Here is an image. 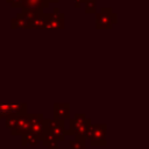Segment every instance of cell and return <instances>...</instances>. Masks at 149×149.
<instances>
[{
	"mask_svg": "<svg viewBox=\"0 0 149 149\" xmlns=\"http://www.w3.org/2000/svg\"><path fill=\"white\" fill-rule=\"evenodd\" d=\"M45 24L44 29H64V17L63 13H44Z\"/></svg>",
	"mask_w": 149,
	"mask_h": 149,
	"instance_id": "5",
	"label": "cell"
},
{
	"mask_svg": "<svg viewBox=\"0 0 149 149\" xmlns=\"http://www.w3.org/2000/svg\"><path fill=\"white\" fill-rule=\"evenodd\" d=\"M52 13H59V8L58 7H54L52 8Z\"/></svg>",
	"mask_w": 149,
	"mask_h": 149,
	"instance_id": "21",
	"label": "cell"
},
{
	"mask_svg": "<svg viewBox=\"0 0 149 149\" xmlns=\"http://www.w3.org/2000/svg\"><path fill=\"white\" fill-rule=\"evenodd\" d=\"M10 28L12 29H29L27 22L24 21L21 13H19L15 17L10 20Z\"/></svg>",
	"mask_w": 149,
	"mask_h": 149,
	"instance_id": "11",
	"label": "cell"
},
{
	"mask_svg": "<svg viewBox=\"0 0 149 149\" xmlns=\"http://www.w3.org/2000/svg\"><path fill=\"white\" fill-rule=\"evenodd\" d=\"M16 119H17V114H9L8 116H6L5 118V126H6V128H8V129H12L13 127H14V125H15V122H16Z\"/></svg>",
	"mask_w": 149,
	"mask_h": 149,
	"instance_id": "17",
	"label": "cell"
},
{
	"mask_svg": "<svg viewBox=\"0 0 149 149\" xmlns=\"http://www.w3.org/2000/svg\"><path fill=\"white\" fill-rule=\"evenodd\" d=\"M69 146L71 149H86V139L84 136L76 135L74 140L69 141Z\"/></svg>",
	"mask_w": 149,
	"mask_h": 149,
	"instance_id": "13",
	"label": "cell"
},
{
	"mask_svg": "<svg viewBox=\"0 0 149 149\" xmlns=\"http://www.w3.org/2000/svg\"><path fill=\"white\" fill-rule=\"evenodd\" d=\"M41 10H33V9H22L20 13L22 14V16H23V19H24V21L27 22V24H28V28L29 29H31L30 28V26H31V23H33V21L36 19V16L38 15V13H40Z\"/></svg>",
	"mask_w": 149,
	"mask_h": 149,
	"instance_id": "12",
	"label": "cell"
},
{
	"mask_svg": "<svg viewBox=\"0 0 149 149\" xmlns=\"http://www.w3.org/2000/svg\"><path fill=\"white\" fill-rule=\"evenodd\" d=\"M118 23V15L109 7H104L100 12L95 13V28L97 29H112Z\"/></svg>",
	"mask_w": 149,
	"mask_h": 149,
	"instance_id": "2",
	"label": "cell"
},
{
	"mask_svg": "<svg viewBox=\"0 0 149 149\" xmlns=\"http://www.w3.org/2000/svg\"><path fill=\"white\" fill-rule=\"evenodd\" d=\"M85 2H86V0H74V7L76 8H80Z\"/></svg>",
	"mask_w": 149,
	"mask_h": 149,
	"instance_id": "19",
	"label": "cell"
},
{
	"mask_svg": "<svg viewBox=\"0 0 149 149\" xmlns=\"http://www.w3.org/2000/svg\"><path fill=\"white\" fill-rule=\"evenodd\" d=\"M30 132V113H21L17 114L16 122L14 127L10 129V135L17 136V135H23Z\"/></svg>",
	"mask_w": 149,
	"mask_h": 149,
	"instance_id": "4",
	"label": "cell"
},
{
	"mask_svg": "<svg viewBox=\"0 0 149 149\" xmlns=\"http://www.w3.org/2000/svg\"><path fill=\"white\" fill-rule=\"evenodd\" d=\"M27 112V104H0V119L9 114H21Z\"/></svg>",
	"mask_w": 149,
	"mask_h": 149,
	"instance_id": "8",
	"label": "cell"
},
{
	"mask_svg": "<svg viewBox=\"0 0 149 149\" xmlns=\"http://www.w3.org/2000/svg\"><path fill=\"white\" fill-rule=\"evenodd\" d=\"M6 2L9 3L12 8H21L22 0H6Z\"/></svg>",
	"mask_w": 149,
	"mask_h": 149,
	"instance_id": "18",
	"label": "cell"
},
{
	"mask_svg": "<svg viewBox=\"0 0 149 149\" xmlns=\"http://www.w3.org/2000/svg\"><path fill=\"white\" fill-rule=\"evenodd\" d=\"M106 133H107L106 125H91L87 134V140L90 141V144L92 147L107 146Z\"/></svg>",
	"mask_w": 149,
	"mask_h": 149,
	"instance_id": "3",
	"label": "cell"
},
{
	"mask_svg": "<svg viewBox=\"0 0 149 149\" xmlns=\"http://www.w3.org/2000/svg\"><path fill=\"white\" fill-rule=\"evenodd\" d=\"M85 5V9L84 12L86 14H95L97 13V0H86Z\"/></svg>",
	"mask_w": 149,
	"mask_h": 149,
	"instance_id": "16",
	"label": "cell"
},
{
	"mask_svg": "<svg viewBox=\"0 0 149 149\" xmlns=\"http://www.w3.org/2000/svg\"><path fill=\"white\" fill-rule=\"evenodd\" d=\"M47 125L51 134L56 137L57 141H64L65 140V128H64V121L57 120V119H45Z\"/></svg>",
	"mask_w": 149,
	"mask_h": 149,
	"instance_id": "7",
	"label": "cell"
},
{
	"mask_svg": "<svg viewBox=\"0 0 149 149\" xmlns=\"http://www.w3.org/2000/svg\"><path fill=\"white\" fill-rule=\"evenodd\" d=\"M48 149H59V146L57 144V142L56 143H51V144L48 146Z\"/></svg>",
	"mask_w": 149,
	"mask_h": 149,
	"instance_id": "20",
	"label": "cell"
},
{
	"mask_svg": "<svg viewBox=\"0 0 149 149\" xmlns=\"http://www.w3.org/2000/svg\"><path fill=\"white\" fill-rule=\"evenodd\" d=\"M54 119L69 120L70 119V104L68 102H55L54 104Z\"/></svg>",
	"mask_w": 149,
	"mask_h": 149,
	"instance_id": "9",
	"label": "cell"
},
{
	"mask_svg": "<svg viewBox=\"0 0 149 149\" xmlns=\"http://www.w3.org/2000/svg\"><path fill=\"white\" fill-rule=\"evenodd\" d=\"M49 2L47 0H22L21 9H33V10H44L48 8Z\"/></svg>",
	"mask_w": 149,
	"mask_h": 149,
	"instance_id": "10",
	"label": "cell"
},
{
	"mask_svg": "<svg viewBox=\"0 0 149 149\" xmlns=\"http://www.w3.org/2000/svg\"><path fill=\"white\" fill-rule=\"evenodd\" d=\"M91 120L86 118L84 113H77L74 114V118L70 119L69 122V129L65 130V136L66 135H79L84 136L87 140V134H88V128L91 126Z\"/></svg>",
	"mask_w": 149,
	"mask_h": 149,
	"instance_id": "1",
	"label": "cell"
},
{
	"mask_svg": "<svg viewBox=\"0 0 149 149\" xmlns=\"http://www.w3.org/2000/svg\"><path fill=\"white\" fill-rule=\"evenodd\" d=\"M44 24H45V17H44V12L41 10L38 13V15L36 16V19L33 21L30 28L31 29H44Z\"/></svg>",
	"mask_w": 149,
	"mask_h": 149,
	"instance_id": "15",
	"label": "cell"
},
{
	"mask_svg": "<svg viewBox=\"0 0 149 149\" xmlns=\"http://www.w3.org/2000/svg\"><path fill=\"white\" fill-rule=\"evenodd\" d=\"M43 114L42 113H35L31 114L30 113V132L33 135H35L38 141H42L43 139V129H44V125H43Z\"/></svg>",
	"mask_w": 149,
	"mask_h": 149,
	"instance_id": "6",
	"label": "cell"
},
{
	"mask_svg": "<svg viewBox=\"0 0 149 149\" xmlns=\"http://www.w3.org/2000/svg\"><path fill=\"white\" fill-rule=\"evenodd\" d=\"M21 136H22L21 137V144L23 147H26V146H36L40 142L38 139L35 135H33L31 133H27V134H23Z\"/></svg>",
	"mask_w": 149,
	"mask_h": 149,
	"instance_id": "14",
	"label": "cell"
},
{
	"mask_svg": "<svg viewBox=\"0 0 149 149\" xmlns=\"http://www.w3.org/2000/svg\"><path fill=\"white\" fill-rule=\"evenodd\" d=\"M47 1H48L49 3H50V2H52V3H57V2H59L61 0H47Z\"/></svg>",
	"mask_w": 149,
	"mask_h": 149,
	"instance_id": "22",
	"label": "cell"
}]
</instances>
